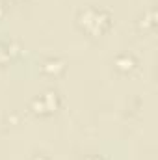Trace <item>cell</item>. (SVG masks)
I'll use <instances>...</instances> for the list:
<instances>
[{
  "mask_svg": "<svg viewBox=\"0 0 158 160\" xmlns=\"http://www.w3.org/2000/svg\"><path fill=\"white\" fill-rule=\"evenodd\" d=\"M78 24L89 36H101L110 26V13L104 9H99V8H87V9L80 11Z\"/></svg>",
  "mask_w": 158,
  "mask_h": 160,
  "instance_id": "obj_1",
  "label": "cell"
},
{
  "mask_svg": "<svg viewBox=\"0 0 158 160\" xmlns=\"http://www.w3.org/2000/svg\"><path fill=\"white\" fill-rule=\"evenodd\" d=\"M60 104V97L56 91H47L39 97H36L32 101V106H36V112L37 114H50V112H56Z\"/></svg>",
  "mask_w": 158,
  "mask_h": 160,
  "instance_id": "obj_2",
  "label": "cell"
},
{
  "mask_svg": "<svg viewBox=\"0 0 158 160\" xmlns=\"http://www.w3.org/2000/svg\"><path fill=\"white\" fill-rule=\"evenodd\" d=\"M63 69H65V65H63V62L58 60V58H48V60L43 62V71H45L47 75L58 77V75L63 73Z\"/></svg>",
  "mask_w": 158,
  "mask_h": 160,
  "instance_id": "obj_3",
  "label": "cell"
},
{
  "mask_svg": "<svg viewBox=\"0 0 158 160\" xmlns=\"http://www.w3.org/2000/svg\"><path fill=\"white\" fill-rule=\"evenodd\" d=\"M7 56H9V52H7V47L0 43V63H4V62L7 60Z\"/></svg>",
  "mask_w": 158,
  "mask_h": 160,
  "instance_id": "obj_4",
  "label": "cell"
},
{
  "mask_svg": "<svg viewBox=\"0 0 158 160\" xmlns=\"http://www.w3.org/2000/svg\"><path fill=\"white\" fill-rule=\"evenodd\" d=\"M4 15V4H2V0H0V17Z\"/></svg>",
  "mask_w": 158,
  "mask_h": 160,
  "instance_id": "obj_5",
  "label": "cell"
},
{
  "mask_svg": "<svg viewBox=\"0 0 158 160\" xmlns=\"http://www.w3.org/2000/svg\"><path fill=\"white\" fill-rule=\"evenodd\" d=\"M87 160H101V158H97V157H89Z\"/></svg>",
  "mask_w": 158,
  "mask_h": 160,
  "instance_id": "obj_6",
  "label": "cell"
},
{
  "mask_svg": "<svg viewBox=\"0 0 158 160\" xmlns=\"http://www.w3.org/2000/svg\"><path fill=\"white\" fill-rule=\"evenodd\" d=\"M13 2H21V0H13Z\"/></svg>",
  "mask_w": 158,
  "mask_h": 160,
  "instance_id": "obj_7",
  "label": "cell"
}]
</instances>
